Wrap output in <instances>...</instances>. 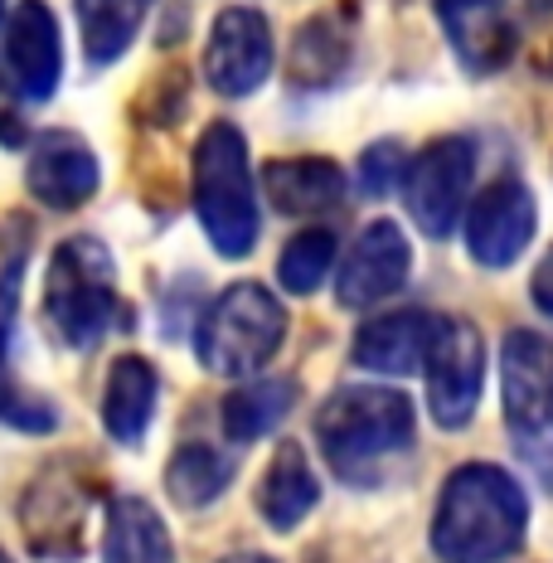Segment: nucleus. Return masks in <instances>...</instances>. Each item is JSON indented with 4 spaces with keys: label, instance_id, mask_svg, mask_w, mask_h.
<instances>
[{
    "label": "nucleus",
    "instance_id": "4",
    "mask_svg": "<svg viewBox=\"0 0 553 563\" xmlns=\"http://www.w3.org/2000/svg\"><path fill=\"white\" fill-rule=\"evenodd\" d=\"M117 287L112 257L98 239H64L49 257L44 277V321L68 350H92L117 325Z\"/></svg>",
    "mask_w": 553,
    "mask_h": 563
},
{
    "label": "nucleus",
    "instance_id": "25",
    "mask_svg": "<svg viewBox=\"0 0 553 563\" xmlns=\"http://www.w3.org/2000/svg\"><path fill=\"white\" fill-rule=\"evenodd\" d=\"M331 263H335V233L331 229H306L281 249L277 277H281L287 291L306 297V291H316L325 277H331Z\"/></svg>",
    "mask_w": 553,
    "mask_h": 563
},
{
    "label": "nucleus",
    "instance_id": "17",
    "mask_svg": "<svg viewBox=\"0 0 553 563\" xmlns=\"http://www.w3.org/2000/svg\"><path fill=\"white\" fill-rule=\"evenodd\" d=\"M432 331H438V321L422 311L374 316L355 335V365L374 369V374H413L422 360H428Z\"/></svg>",
    "mask_w": 553,
    "mask_h": 563
},
{
    "label": "nucleus",
    "instance_id": "10",
    "mask_svg": "<svg viewBox=\"0 0 553 563\" xmlns=\"http://www.w3.org/2000/svg\"><path fill=\"white\" fill-rule=\"evenodd\" d=\"M0 78L10 92L30 102H49L58 78H64V40L58 20L44 0H25L10 10L5 40H0Z\"/></svg>",
    "mask_w": 553,
    "mask_h": 563
},
{
    "label": "nucleus",
    "instance_id": "13",
    "mask_svg": "<svg viewBox=\"0 0 553 563\" xmlns=\"http://www.w3.org/2000/svg\"><path fill=\"white\" fill-rule=\"evenodd\" d=\"M408 267H413V249H408L403 229L394 219H374L369 229H360L355 249L340 267V307H374V301L394 297L408 282Z\"/></svg>",
    "mask_w": 553,
    "mask_h": 563
},
{
    "label": "nucleus",
    "instance_id": "2",
    "mask_svg": "<svg viewBox=\"0 0 553 563\" xmlns=\"http://www.w3.org/2000/svg\"><path fill=\"white\" fill-rule=\"evenodd\" d=\"M316 442L345 481H364L413 442V404L398 389H340L316 413Z\"/></svg>",
    "mask_w": 553,
    "mask_h": 563
},
{
    "label": "nucleus",
    "instance_id": "22",
    "mask_svg": "<svg viewBox=\"0 0 553 563\" xmlns=\"http://www.w3.org/2000/svg\"><path fill=\"white\" fill-rule=\"evenodd\" d=\"M78 5V30H84V49L92 64H112L132 49L141 20L156 0H74Z\"/></svg>",
    "mask_w": 553,
    "mask_h": 563
},
{
    "label": "nucleus",
    "instance_id": "34",
    "mask_svg": "<svg viewBox=\"0 0 553 563\" xmlns=\"http://www.w3.org/2000/svg\"><path fill=\"white\" fill-rule=\"evenodd\" d=\"M0 15H5V0H0Z\"/></svg>",
    "mask_w": 553,
    "mask_h": 563
},
{
    "label": "nucleus",
    "instance_id": "20",
    "mask_svg": "<svg viewBox=\"0 0 553 563\" xmlns=\"http://www.w3.org/2000/svg\"><path fill=\"white\" fill-rule=\"evenodd\" d=\"M156 394L161 379L156 369L141 355H122L108 374V394H102V422L117 442H141V432L151 428V413H156Z\"/></svg>",
    "mask_w": 553,
    "mask_h": 563
},
{
    "label": "nucleus",
    "instance_id": "6",
    "mask_svg": "<svg viewBox=\"0 0 553 563\" xmlns=\"http://www.w3.org/2000/svg\"><path fill=\"white\" fill-rule=\"evenodd\" d=\"M88 472L64 456V462H49L40 476L30 481L25 500H20V530H25V544L40 559H78L88 539V496L92 486L84 481Z\"/></svg>",
    "mask_w": 553,
    "mask_h": 563
},
{
    "label": "nucleus",
    "instance_id": "7",
    "mask_svg": "<svg viewBox=\"0 0 553 563\" xmlns=\"http://www.w3.org/2000/svg\"><path fill=\"white\" fill-rule=\"evenodd\" d=\"M471 175H476V146L466 136H442L418 161H408V209L422 233L446 239L456 229V219L466 214Z\"/></svg>",
    "mask_w": 553,
    "mask_h": 563
},
{
    "label": "nucleus",
    "instance_id": "9",
    "mask_svg": "<svg viewBox=\"0 0 553 563\" xmlns=\"http://www.w3.org/2000/svg\"><path fill=\"white\" fill-rule=\"evenodd\" d=\"M505 422L515 428L520 448L553 442V345L539 331L505 335Z\"/></svg>",
    "mask_w": 553,
    "mask_h": 563
},
{
    "label": "nucleus",
    "instance_id": "12",
    "mask_svg": "<svg viewBox=\"0 0 553 563\" xmlns=\"http://www.w3.org/2000/svg\"><path fill=\"white\" fill-rule=\"evenodd\" d=\"M534 195L520 180L500 175L466 209V253L480 267H510L534 239Z\"/></svg>",
    "mask_w": 553,
    "mask_h": 563
},
{
    "label": "nucleus",
    "instance_id": "19",
    "mask_svg": "<svg viewBox=\"0 0 553 563\" xmlns=\"http://www.w3.org/2000/svg\"><path fill=\"white\" fill-rule=\"evenodd\" d=\"M263 185L281 214H321V209H335L345 199V170L325 156L273 161L263 170Z\"/></svg>",
    "mask_w": 553,
    "mask_h": 563
},
{
    "label": "nucleus",
    "instance_id": "11",
    "mask_svg": "<svg viewBox=\"0 0 553 563\" xmlns=\"http://www.w3.org/2000/svg\"><path fill=\"white\" fill-rule=\"evenodd\" d=\"M277 54H273V30H267L263 10L253 5H229L219 10L214 30H209L204 49V78L223 98H248L253 88L267 84Z\"/></svg>",
    "mask_w": 553,
    "mask_h": 563
},
{
    "label": "nucleus",
    "instance_id": "27",
    "mask_svg": "<svg viewBox=\"0 0 553 563\" xmlns=\"http://www.w3.org/2000/svg\"><path fill=\"white\" fill-rule=\"evenodd\" d=\"M0 422H10V428H20V432H49L58 422V413H54V404H44L40 394L0 384Z\"/></svg>",
    "mask_w": 553,
    "mask_h": 563
},
{
    "label": "nucleus",
    "instance_id": "18",
    "mask_svg": "<svg viewBox=\"0 0 553 563\" xmlns=\"http://www.w3.org/2000/svg\"><path fill=\"white\" fill-rule=\"evenodd\" d=\"M321 500V486H316V472L306 462L301 442H281L277 456L267 462V476L257 486V510L273 530H297V525L311 515V506Z\"/></svg>",
    "mask_w": 553,
    "mask_h": 563
},
{
    "label": "nucleus",
    "instance_id": "32",
    "mask_svg": "<svg viewBox=\"0 0 553 563\" xmlns=\"http://www.w3.org/2000/svg\"><path fill=\"white\" fill-rule=\"evenodd\" d=\"M529 5H534V10H553V0H529Z\"/></svg>",
    "mask_w": 553,
    "mask_h": 563
},
{
    "label": "nucleus",
    "instance_id": "24",
    "mask_svg": "<svg viewBox=\"0 0 553 563\" xmlns=\"http://www.w3.org/2000/svg\"><path fill=\"white\" fill-rule=\"evenodd\" d=\"M229 481H233V462L219 448H209V442H185L166 466V490L175 506H185V510L219 500L229 490Z\"/></svg>",
    "mask_w": 553,
    "mask_h": 563
},
{
    "label": "nucleus",
    "instance_id": "16",
    "mask_svg": "<svg viewBox=\"0 0 553 563\" xmlns=\"http://www.w3.org/2000/svg\"><path fill=\"white\" fill-rule=\"evenodd\" d=\"M350 58H355V15L350 5H335L291 34L287 78L297 88H331L345 78Z\"/></svg>",
    "mask_w": 553,
    "mask_h": 563
},
{
    "label": "nucleus",
    "instance_id": "8",
    "mask_svg": "<svg viewBox=\"0 0 553 563\" xmlns=\"http://www.w3.org/2000/svg\"><path fill=\"white\" fill-rule=\"evenodd\" d=\"M486 345L471 321H438L428 345V408L442 428H466L480 404Z\"/></svg>",
    "mask_w": 553,
    "mask_h": 563
},
{
    "label": "nucleus",
    "instance_id": "23",
    "mask_svg": "<svg viewBox=\"0 0 553 563\" xmlns=\"http://www.w3.org/2000/svg\"><path fill=\"white\" fill-rule=\"evenodd\" d=\"M291 404H297V384L291 379L243 384V389H233L223 398V432H229L233 442H257L291 413Z\"/></svg>",
    "mask_w": 553,
    "mask_h": 563
},
{
    "label": "nucleus",
    "instance_id": "21",
    "mask_svg": "<svg viewBox=\"0 0 553 563\" xmlns=\"http://www.w3.org/2000/svg\"><path fill=\"white\" fill-rule=\"evenodd\" d=\"M102 563H175L166 525H161V515L146 500H136V496L112 500Z\"/></svg>",
    "mask_w": 553,
    "mask_h": 563
},
{
    "label": "nucleus",
    "instance_id": "30",
    "mask_svg": "<svg viewBox=\"0 0 553 563\" xmlns=\"http://www.w3.org/2000/svg\"><path fill=\"white\" fill-rule=\"evenodd\" d=\"M529 291H534V307L544 311V316H553V249H549V257L534 267V282H529Z\"/></svg>",
    "mask_w": 553,
    "mask_h": 563
},
{
    "label": "nucleus",
    "instance_id": "1",
    "mask_svg": "<svg viewBox=\"0 0 553 563\" xmlns=\"http://www.w3.org/2000/svg\"><path fill=\"white\" fill-rule=\"evenodd\" d=\"M529 525L520 481L490 462H466L446 476L432 515V554L442 563H500L515 554Z\"/></svg>",
    "mask_w": 553,
    "mask_h": 563
},
{
    "label": "nucleus",
    "instance_id": "28",
    "mask_svg": "<svg viewBox=\"0 0 553 563\" xmlns=\"http://www.w3.org/2000/svg\"><path fill=\"white\" fill-rule=\"evenodd\" d=\"M20 277H25V249H15L10 263L0 267V384H5V350H10V325H15Z\"/></svg>",
    "mask_w": 553,
    "mask_h": 563
},
{
    "label": "nucleus",
    "instance_id": "3",
    "mask_svg": "<svg viewBox=\"0 0 553 563\" xmlns=\"http://www.w3.org/2000/svg\"><path fill=\"white\" fill-rule=\"evenodd\" d=\"M195 214L223 257H243L257 243V190L248 141L233 122L204 126L195 146Z\"/></svg>",
    "mask_w": 553,
    "mask_h": 563
},
{
    "label": "nucleus",
    "instance_id": "5",
    "mask_svg": "<svg viewBox=\"0 0 553 563\" xmlns=\"http://www.w3.org/2000/svg\"><path fill=\"white\" fill-rule=\"evenodd\" d=\"M287 335V311L263 282H233L223 287L195 325V350L223 379L263 369Z\"/></svg>",
    "mask_w": 553,
    "mask_h": 563
},
{
    "label": "nucleus",
    "instance_id": "14",
    "mask_svg": "<svg viewBox=\"0 0 553 563\" xmlns=\"http://www.w3.org/2000/svg\"><path fill=\"white\" fill-rule=\"evenodd\" d=\"M438 20L466 74H496L515 54V25L505 0H438Z\"/></svg>",
    "mask_w": 553,
    "mask_h": 563
},
{
    "label": "nucleus",
    "instance_id": "26",
    "mask_svg": "<svg viewBox=\"0 0 553 563\" xmlns=\"http://www.w3.org/2000/svg\"><path fill=\"white\" fill-rule=\"evenodd\" d=\"M355 175H360L364 195H388L408 175V151L398 146V141H374V146L360 156Z\"/></svg>",
    "mask_w": 553,
    "mask_h": 563
},
{
    "label": "nucleus",
    "instance_id": "29",
    "mask_svg": "<svg viewBox=\"0 0 553 563\" xmlns=\"http://www.w3.org/2000/svg\"><path fill=\"white\" fill-rule=\"evenodd\" d=\"M25 117H20V108L10 102V88H5V78H0V141L5 146H25Z\"/></svg>",
    "mask_w": 553,
    "mask_h": 563
},
{
    "label": "nucleus",
    "instance_id": "31",
    "mask_svg": "<svg viewBox=\"0 0 553 563\" xmlns=\"http://www.w3.org/2000/svg\"><path fill=\"white\" fill-rule=\"evenodd\" d=\"M223 563H273V559H263V554H229Z\"/></svg>",
    "mask_w": 553,
    "mask_h": 563
},
{
    "label": "nucleus",
    "instance_id": "15",
    "mask_svg": "<svg viewBox=\"0 0 553 563\" xmlns=\"http://www.w3.org/2000/svg\"><path fill=\"white\" fill-rule=\"evenodd\" d=\"M98 180H102L98 156H92V146L74 132H49L34 146L30 170H25L30 195L49 209H78L84 199L98 195Z\"/></svg>",
    "mask_w": 553,
    "mask_h": 563
},
{
    "label": "nucleus",
    "instance_id": "33",
    "mask_svg": "<svg viewBox=\"0 0 553 563\" xmlns=\"http://www.w3.org/2000/svg\"><path fill=\"white\" fill-rule=\"evenodd\" d=\"M0 563H10V554H5V549H0Z\"/></svg>",
    "mask_w": 553,
    "mask_h": 563
}]
</instances>
